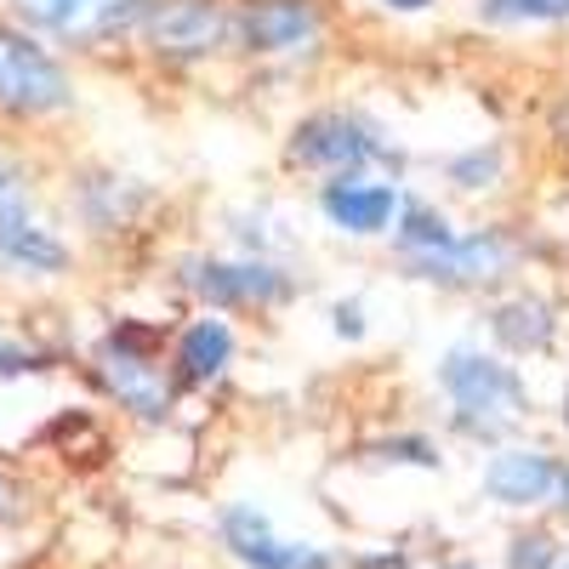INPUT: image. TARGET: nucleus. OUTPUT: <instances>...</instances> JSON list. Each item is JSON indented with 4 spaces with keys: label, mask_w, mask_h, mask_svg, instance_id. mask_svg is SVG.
<instances>
[{
    "label": "nucleus",
    "mask_w": 569,
    "mask_h": 569,
    "mask_svg": "<svg viewBox=\"0 0 569 569\" xmlns=\"http://www.w3.org/2000/svg\"><path fill=\"white\" fill-rule=\"evenodd\" d=\"M445 393L456 399V421L467 427V433H501V427H512L518 416H525V382H518V370L479 353V348H456L439 370Z\"/></svg>",
    "instance_id": "1"
},
{
    "label": "nucleus",
    "mask_w": 569,
    "mask_h": 569,
    "mask_svg": "<svg viewBox=\"0 0 569 569\" xmlns=\"http://www.w3.org/2000/svg\"><path fill=\"white\" fill-rule=\"evenodd\" d=\"M217 530H222L228 558H233V563H246V569H342L337 552H325V547H313V541L279 536V530L268 525V512H257L251 501L222 507Z\"/></svg>",
    "instance_id": "2"
},
{
    "label": "nucleus",
    "mask_w": 569,
    "mask_h": 569,
    "mask_svg": "<svg viewBox=\"0 0 569 569\" xmlns=\"http://www.w3.org/2000/svg\"><path fill=\"white\" fill-rule=\"evenodd\" d=\"M0 103L18 114H46V109L69 103L63 69L29 34H12V29H0Z\"/></svg>",
    "instance_id": "3"
},
{
    "label": "nucleus",
    "mask_w": 569,
    "mask_h": 569,
    "mask_svg": "<svg viewBox=\"0 0 569 569\" xmlns=\"http://www.w3.org/2000/svg\"><path fill=\"white\" fill-rule=\"evenodd\" d=\"M142 29H149V46L166 58H206L228 34V12L217 0H154L142 12Z\"/></svg>",
    "instance_id": "4"
},
{
    "label": "nucleus",
    "mask_w": 569,
    "mask_h": 569,
    "mask_svg": "<svg viewBox=\"0 0 569 569\" xmlns=\"http://www.w3.org/2000/svg\"><path fill=\"white\" fill-rule=\"evenodd\" d=\"M382 149L365 137V126L359 120H348V114H313V120H302L297 131H291V160L297 166H313V171H359L365 160H376Z\"/></svg>",
    "instance_id": "5"
},
{
    "label": "nucleus",
    "mask_w": 569,
    "mask_h": 569,
    "mask_svg": "<svg viewBox=\"0 0 569 569\" xmlns=\"http://www.w3.org/2000/svg\"><path fill=\"white\" fill-rule=\"evenodd\" d=\"M558 461L547 450H496L485 467V496L501 507H541L558 496Z\"/></svg>",
    "instance_id": "6"
},
{
    "label": "nucleus",
    "mask_w": 569,
    "mask_h": 569,
    "mask_svg": "<svg viewBox=\"0 0 569 569\" xmlns=\"http://www.w3.org/2000/svg\"><path fill=\"white\" fill-rule=\"evenodd\" d=\"M240 34L251 52H302L319 40V7L313 0H257L240 18Z\"/></svg>",
    "instance_id": "7"
},
{
    "label": "nucleus",
    "mask_w": 569,
    "mask_h": 569,
    "mask_svg": "<svg viewBox=\"0 0 569 569\" xmlns=\"http://www.w3.org/2000/svg\"><path fill=\"white\" fill-rule=\"evenodd\" d=\"M188 284L200 297L233 308V302H279L291 291V279L268 262H188Z\"/></svg>",
    "instance_id": "8"
},
{
    "label": "nucleus",
    "mask_w": 569,
    "mask_h": 569,
    "mask_svg": "<svg viewBox=\"0 0 569 569\" xmlns=\"http://www.w3.org/2000/svg\"><path fill=\"white\" fill-rule=\"evenodd\" d=\"M421 279H445V284H490L512 268V246L501 233H467V240H450L433 257H416Z\"/></svg>",
    "instance_id": "9"
},
{
    "label": "nucleus",
    "mask_w": 569,
    "mask_h": 569,
    "mask_svg": "<svg viewBox=\"0 0 569 569\" xmlns=\"http://www.w3.org/2000/svg\"><path fill=\"white\" fill-rule=\"evenodd\" d=\"M319 206L342 233H382L399 217V188L365 182V177H337V182H325Z\"/></svg>",
    "instance_id": "10"
},
{
    "label": "nucleus",
    "mask_w": 569,
    "mask_h": 569,
    "mask_svg": "<svg viewBox=\"0 0 569 569\" xmlns=\"http://www.w3.org/2000/svg\"><path fill=\"white\" fill-rule=\"evenodd\" d=\"M103 376H109L114 399H120L131 416L160 421V416L171 410V388H166V376H160L149 359H142V353H131L126 342H109V348H103Z\"/></svg>",
    "instance_id": "11"
},
{
    "label": "nucleus",
    "mask_w": 569,
    "mask_h": 569,
    "mask_svg": "<svg viewBox=\"0 0 569 569\" xmlns=\"http://www.w3.org/2000/svg\"><path fill=\"white\" fill-rule=\"evenodd\" d=\"M0 257H7L12 268H29V273H58L69 262V251L46 228H34L18 206L0 211Z\"/></svg>",
    "instance_id": "12"
},
{
    "label": "nucleus",
    "mask_w": 569,
    "mask_h": 569,
    "mask_svg": "<svg viewBox=\"0 0 569 569\" xmlns=\"http://www.w3.org/2000/svg\"><path fill=\"white\" fill-rule=\"evenodd\" d=\"M228 359H233V330L222 325V319H194L182 330V342H177V365H182V376L188 382H211V376H222L228 370Z\"/></svg>",
    "instance_id": "13"
},
{
    "label": "nucleus",
    "mask_w": 569,
    "mask_h": 569,
    "mask_svg": "<svg viewBox=\"0 0 569 569\" xmlns=\"http://www.w3.org/2000/svg\"><path fill=\"white\" fill-rule=\"evenodd\" d=\"M490 330H496V342L512 348V353H541V348L552 342V308L536 302V297L501 302L496 319H490Z\"/></svg>",
    "instance_id": "14"
},
{
    "label": "nucleus",
    "mask_w": 569,
    "mask_h": 569,
    "mask_svg": "<svg viewBox=\"0 0 569 569\" xmlns=\"http://www.w3.org/2000/svg\"><path fill=\"white\" fill-rule=\"evenodd\" d=\"M137 12H142V0H74V7H69V18L58 23V34H74V40H98V34H114V29H126Z\"/></svg>",
    "instance_id": "15"
},
{
    "label": "nucleus",
    "mask_w": 569,
    "mask_h": 569,
    "mask_svg": "<svg viewBox=\"0 0 569 569\" xmlns=\"http://www.w3.org/2000/svg\"><path fill=\"white\" fill-rule=\"evenodd\" d=\"M450 240H456V233H450V222H445L433 206H405V217H399V246L410 251V262L445 251Z\"/></svg>",
    "instance_id": "16"
},
{
    "label": "nucleus",
    "mask_w": 569,
    "mask_h": 569,
    "mask_svg": "<svg viewBox=\"0 0 569 569\" xmlns=\"http://www.w3.org/2000/svg\"><path fill=\"white\" fill-rule=\"evenodd\" d=\"M485 18H496V23H547V18H569V0H485Z\"/></svg>",
    "instance_id": "17"
},
{
    "label": "nucleus",
    "mask_w": 569,
    "mask_h": 569,
    "mask_svg": "<svg viewBox=\"0 0 569 569\" xmlns=\"http://www.w3.org/2000/svg\"><path fill=\"white\" fill-rule=\"evenodd\" d=\"M563 547L547 536V530H525V536H512L507 541V569H552Z\"/></svg>",
    "instance_id": "18"
},
{
    "label": "nucleus",
    "mask_w": 569,
    "mask_h": 569,
    "mask_svg": "<svg viewBox=\"0 0 569 569\" xmlns=\"http://www.w3.org/2000/svg\"><path fill=\"white\" fill-rule=\"evenodd\" d=\"M501 171V149H472L467 160H456L450 166V177L461 182V188H490V177Z\"/></svg>",
    "instance_id": "19"
},
{
    "label": "nucleus",
    "mask_w": 569,
    "mask_h": 569,
    "mask_svg": "<svg viewBox=\"0 0 569 569\" xmlns=\"http://www.w3.org/2000/svg\"><path fill=\"white\" fill-rule=\"evenodd\" d=\"M376 461H410V467H439V450L427 445V439H382V445H370Z\"/></svg>",
    "instance_id": "20"
},
{
    "label": "nucleus",
    "mask_w": 569,
    "mask_h": 569,
    "mask_svg": "<svg viewBox=\"0 0 569 569\" xmlns=\"http://www.w3.org/2000/svg\"><path fill=\"white\" fill-rule=\"evenodd\" d=\"M69 7H74V0H18V12L29 23H46V29H58L69 18Z\"/></svg>",
    "instance_id": "21"
},
{
    "label": "nucleus",
    "mask_w": 569,
    "mask_h": 569,
    "mask_svg": "<svg viewBox=\"0 0 569 569\" xmlns=\"http://www.w3.org/2000/svg\"><path fill=\"white\" fill-rule=\"evenodd\" d=\"M7 518H18V485L0 472V525H7Z\"/></svg>",
    "instance_id": "22"
},
{
    "label": "nucleus",
    "mask_w": 569,
    "mask_h": 569,
    "mask_svg": "<svg viewBox=\"0 0 569 569\" xmlns=\"http://www.w3.org/2000/svg\"><path fill=\"white\" fill-rule=\"evenodd\" d=\"M337 330H342V337H359V330H365V325H359V308H353V302H342V308H337Z\"/></svg>",
    "instance_id": "23"
},
{
    "label": "nucleus",
    "mask_w": 569,
    "mask_h": 569,
    "mask_svg": "<svg viewBox=\"0 0 569 569\" xmlns=\"http://www.w3.org/2000/svg\"><path fill=\"white\" fill-rule=\"evenodd\" d=\"M552 501H558V507H563V518H569V467L558 472V496H552Z\"/></svg>",
    "instance_id": "24"
},
{
    "label": "nucleus",
    "mask_w": 569,
    "mask_h": 569,
    "mask_svg": "<svg viewBox=\"0 0 569 569\" xmlns=\"http://www.w3.org/2000/svg\"><path fill=\"white\" fill-rule=\"evenodd\" d=\"M382 7H393V12H421V7H433V0H382Z\"/></svg>",
    "instance_id": "25"
},
{
    "label": "nucleus",
    "mask_w": 569,
    "mask_h": 569,
    "mask_svg": "<svg viewBox=\"0 0 569 569\" xmlns=\"http://www.w3.org/2000/svg\"><path fill=\"white\" fill-rule=\"evenodd\" d=\"M433 569H479L472 558H445V563H433Z\"/></svg>",
    "instance_id": "26"
},
{
    "label": "nucleus",
    "mask_w": 569,
    "mask_h": 569,
    "mask_svg": "<svg viewBox=\"0 0 569 569\" xmlns=\"http://www.w3.org/2000/svg\"><path fill=\"white\" fill-rule=\"evenodd\" d=\"M552 569H569V547H563V552H558V558H552Z\"/></svg>",
    "instance_id": "27"
},
{
    "label": "nucleus",
    "mask_w": 569,
    "mask_h": 569,
    "mask_svg": "<svg viewBox=\"0 0 569 569\" xmlns=\"http://www.w3.org/2000/svg\"><path fill=\"white\" fill-rule=\"evenodd\" d=\"M563 421H569V399H563Z\"/></svg>",
    "instance_id": "28"
}]
</instances>
